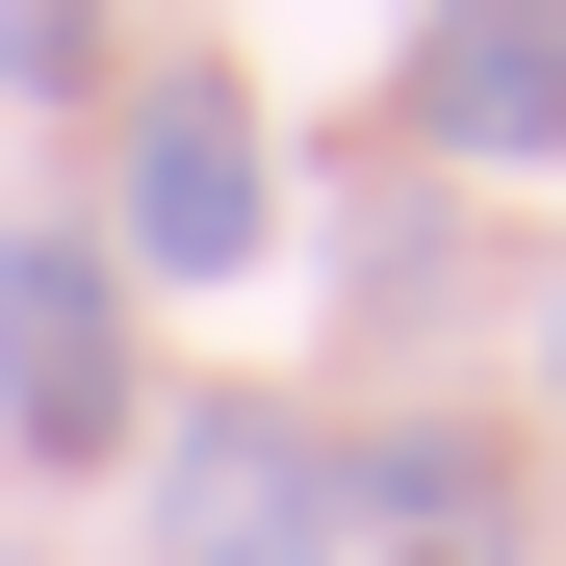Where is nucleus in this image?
<instances>
[{"label": "nucleus", "mask_w": 566, "mask_h": 566, "mask_svg": "<svg viewBox=\"0 0 566 566\" xmlns=\"http://www.w3.org/2000/svg\"><path fill=\"white\" fill-rule=\"evenodd\" d=\"M0 438L129 463V258L104 232H0Z\"/></svg>", "instance_id": "f257e3e1"}, {"label": "nucleus", "mask_w": 566, "mask_h": 566, "mask_svg": "<svg viewBox=\"0 0 566 566\" xmlns=\"http://www.w3.org/2000/svg\"><path fill=\"white\" fill-rule=\"evenodd\" d=\"M155 566H335V463H310V412L180 387V438H155Z\"/></svg>", "instance_id": "f03ea898"}, {"label": "nucleus", "mask_w": 566, "mask_h": 566, "mask_svg": "<svg viewBox=\"0 0 566 566\" xmlns=\"http://www.w3.org/2000/svg\"><path fill=\"white\" fill-rule=\"evenodd\" d=\"M387 129L463 155V180H541L566 155V0H438V27L387 52Z\"/></svg>", "instance_id": "7ed1b4c3"}, {"label": "nucleus", "mask_w": 566, "mask_h": 566, "mask_svg": "<svg viewBox=\"0 0 566 566\" xmlns=\"http://www.w3.org/2000/svg\"><path fill=\"white\" fill-rule=\"evenodd\" d=\"M104 258H155V283H232L258 258V104H232V77H155V104H129Z\"/></svg>", "instance_id": "20e7f679"}, {"label": "nucleus", "mask_w": 566, "mask_h": 566, "mask_svg": "<svg viewBox=\"0 0 566 566\" xmlns=\"http://www.w3.org/2000/svg\"><path fill=\"white\" fill-rule=\"evenodd\" d=\"M335 541L360 566H490L515 515H490V438H360L335 463Z\"/></svg>", "instance_id": "39448f33"}, {"label": "nucleus", "mask_w": 566, "mask_h": 566, "mask_svg": "<svg viewBox=\"0 0 566 566\" xmlns=\"http://www.w3.org/2000/svg\"><path fill=\"white\" fill-rule=\"evenodd\" d=\"M0 77H27V104H77V77H104V0H0Z\"/></svg>", "instance_id": "423d86ee"}, {"label": "nucleus", "mask_w": 566, "mask_h": 566, "mask_svg": "<svg viewBox=\"0 0 566 566\" xmlns=\"http://www.w3.org/2000/svg\"><path fill=\"white\" fill-rule=\"evenodd\" d=\"M541 387H566V283H541Z\"/></svg>", "instance_id": "0eeeda50"}]
</instances>
